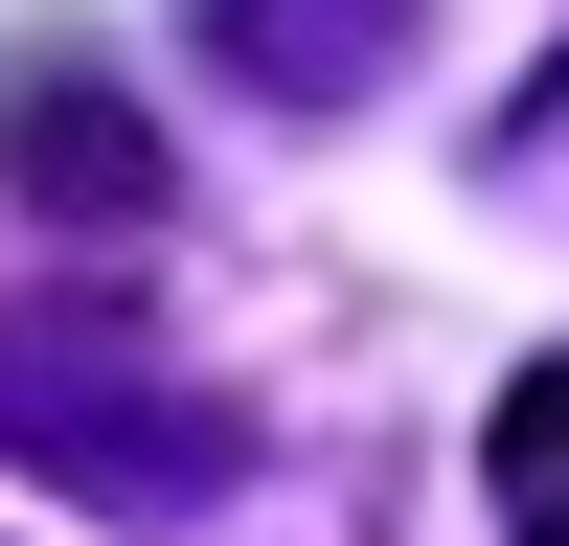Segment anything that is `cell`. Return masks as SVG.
Wrapping results in <instances>:
<instances>
[{
    "label": "cell",
    "instance_id": "obj_1",
    "mask_svg": "<svg viewBox=\"0 0 569 546\" xmlns=\"http://www.w3.org/2000/svg\"><path fill=\"white\" fill-rule=\"evenodd\" d=\"M0 455L69 478V501H137V524L228 501V410L182 364H137L114 318H69V296H0Z\"/></svg>",
    "mask_w": 569,
    "mask_h": 546
},
{
    "label": "cell",
    "instance_id": "obj_2",
    "mask_svg": "<svg viewBox=\"0 0 569 546\" xmlns=\"http://www.w3.org/2000/svg\"><path fill=\"white\" fill-rule=\"evenodd\" d=\"M182 46H206L251 114H365V91L433 46V0H182Z\"/></svg>",
    "mask_w": 569,
    "mask_h": 546
},
{
    "label": "cell",
    "instance_id": "obj_3",
    "mask_svg": "<svg viewBox=\"0 0 569 546\" xmlns=\"http://www.w3.org/2000/svg\"><path fill=\"white\" fill-rule=\"evenodd\" d=\"M0 182H23L46 228H160V136H137V91L114 69H0Z\"/></svg>",
    "mask_w": 569,
    "mask_h": 546
},
{
    "label": "cell",
    "instance_id": "obj_4",
    "mask_svg": "<svg viewBox=\"0 0 569 546\" xmlns=\"http://www.w3.org/2000/svg\"><path fill=\"white\" fill-rule=\"evenodd\" d=\"M479 501H501V546H569V342L501 387V433H479Z\"/></svg>",
    "mask_w": 569,
    "mask_h": 546
},
{
    "label": "cell",
    "instance_id": "obj_5",
    "mask_svg": "<svg viewBox=\"0 0 569 546\" xmlns=\"http://www.w3.org/2000/svg\"><path fill=\"white\" fill-rule=\"evenodd\" d=\"M479 182H501V205H569V46L501 91V114H479Z\"/></svg>",
    "mask_w": 569,
    "mask_h": 546
}]
</instances>
